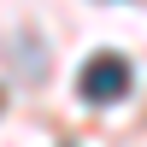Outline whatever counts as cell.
Wrapping results in <instances>:
<instances>
[{
    "label": "cell",
    "mask_w": 147,
    "mask_h": 147,
    "mask_svg": "<svg viewBox=\"0 0 147 147\" xmlns=\"http://www.w3.org/2000/svg\"><path fill=\"white\" fill-rule=\"evenodd\" d=\"M77 94L88 106H106V100H124L129 94V65L118 53H94L88 65H82V77H77Z\"/></svg>",
    "instance_id": "cell-1"
}]
</instances>
